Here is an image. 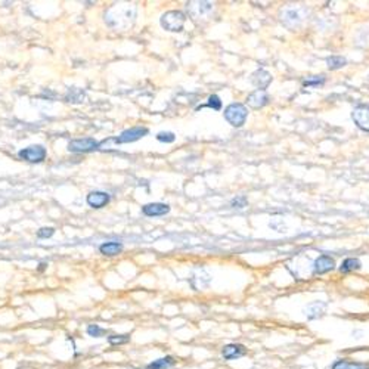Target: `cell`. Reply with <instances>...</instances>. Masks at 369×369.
<instances>
[{
	"label": "cell",
	"mask_w": 369,
	"mask_h": 369,
	"mask_svg": "<svg viewBox=\"0 0 369 369\" xmlns=\"http://www.w3.org/2000/svg\"><path fill=\"white\" fill-rule=\"evenodd\" d=\"M307 15H309V10L302 4H287L281 9L279 19L287 28L297 30L302 27Z\"/></svg>",
	"instance_id": "6da1fadb"
},
{
	"label": "cell",
	"mask_w": 369,
	"mask_h": 369,
	"mask_svg": "<svg viewBox=\"0 0 369 369\" xmlns=\"http://www.w3.org/2000/svg\"><path fill=\"white\" fill-rule=\"evenodd\" d=\"M163 28L171 33H180L186 22V15L182 10H168L160 19Z\"/></svg>",
	"instance_id": "7a4b0ae2"
},
{
	"label": "cell",
	"mask_w": 369,
	"mask_h": 369,
	"mask_svg": "<svg viewBox=\"0 0 369 369\" xmlns=\"http://www.w3.org/2000/svg\"><path fill=\"white\" fill-rule=\"evenodd\" d=\"M214 10V4L211 1H189L188 3V12L191 15V18L197 22H204L208 21L213 15Z\"/></svg>",
	"instance_id": "3957f363"
},
{
	"label": "cell",
	"mask_w": 369,
	"mask_h": 369,
	"mask_svg": "<svg viewBox=\"0 0 369 369\" xmlns=\"http://www.w3.org/2000/svg\"><path fill=\"white\" fill-rule=\"evenodd\" d=\"M247 115H248V111L245 105L242 103H231L225 109V118L234 127H242L247 120Z\"/></svg>",
	"instance_id": "277c9868"
},
{
	"label": "cell",
	"mask_w": 369,
	"mask_h": 369,
	"mask_svg": "<svg viewBox=\"0 0 369 369\" xmlns=\"http://www.w3.org/2000/svg\"><path fill=\"white\" fill-rule=\"evenodd\" d=\"M18 157L28 163H41L46 158V149L41 145H31L18 152Z\"/></svg>",
	"instance_id": "5b68a950"
},
{
	"label": "cell",
	"mask_w": 369,
	"mask_h": 369,
	"mask_svg": "<svg viewBox=\"0 0 369 369\" xmlns=\"http://www.w3.org/2000/svg\"><path fill=\"white\" fill-rule=\"evenodd\" d=\"M99 148V143L92 139V137H84V139H75L68 143V151L69 152H92Z\"/></svg>",
	"instance_id": "8992f818"
},
{
	"label": "cell",
	"mask_w": 369,
	"mask_h": 369,
	"mask_svg": "<svg viewBox=\"0 0 369 369\" xmlns=\"http://www.w3.org/2000/svg\"><path fill=\"white\" fill-rule=\"evenodd\" d=\"M189 282H191V285H192L194 290L200 291V290H204V288H207V287L210 285V282H211V275H210L205 269L202 268L195 269V270L192 272L191 278H189Z\"/></svg>",
	"instance_id": "52a82bcc"
},
{
	"label": "cell",
	"mask_w": 369,
	"mask_h": 369,
	"mask_svg": "<svg viewBox=\"0 0 369 369\" xmlns=\"http://www.w3.org/2000/svg\"><path fill=\"white\" fill-rule=\"evenodd\" d=\"M146 134H148L146 127H132V129L124 130L118 137H114L112 142H115V143H132V142L142 139Z\"/></svg>",
	"instance_id": "ba28073f"
},
{
	"label": "cell",
	"mask_w": 369,
	"mask_h": 369,
	"mask_svg": "<svg viewBox=\"0 0 369 369\" xmlns=\"http://www.w3.org/2000/svg\"><path fill=\"white\" fill-rule=\"evenodd\" d=\"M352 118L361 130L369 132V105H361L355 108L352 112Z\"/></svg>",
	"instance_id": "9c48e42d"
},
{
	"label": "cell",
	"mask_w": 369,
	"mask_h": 369,
	"mask_svg": "<svg viewBox=\"0 0 369 369\" xmlns=\"http://www.w3.org/2000/svg\"><path fill=\"white\" fill-rule=\"evenodd\" d=\"M327 307H328V304L325 302H313L304 309V315L309 321L321 319L327 313Z\"/></svg>",
	"instance_id": "30bf717a"
},
{
	"label": "cell",
	"mask_w": 369,
	"mask_h": 369,
	"mask_svg": "<svg viewBox=\"0 0 369 369\" xmlns=\"http://www.w3.org/2000/svg\"><path fill=\"white\" fill-rule=\"evenodd\" d=\"M334 268H336V262H334L333 257L321 256L313 263V273L315 275H324V273H328V272L334 270Z\"/></svg>",
	"instance_id": "8fae6325"
},
{
	"label": "cell",
	"mask_w": 369,
	"mask_h": 369,
	"mask_svg": "<svg viewBox=\"0 0 369 369\" xmlns=\"http://www.w3.org/2000/svg\"><path fill=\"white\" fill-rule=\"evenodd\" d=\"M247 355V349L242 344H226L222 349V356L225 361H235Z\"/></svg>",
	"instance_id": "7c38bea8"
},
{
	"label": "cell",
	"mask_w": 369,
	"mask_h": 369,
	"mask_svg": "<svg viewBox=\"0 0 369 369\" xmlns=\"http://www.w3.org/2000/svg\"><path fill=\"white\" fill-rule=\"evenodd\" d=\"M251 83L259 89L265 90L269 84L272 83V74L266 69H257L251 74Z\"/></svg>",
	"instance_id": "4fadbf2b"
},
{
	"label": "cell",
	"mask_w": 369,
	"mask_h": 369,
	"mask_svg": "<svg viewBox=\"0 0 369 369\" xmlns=\"http://www.w3.org/2000/svg\"><path fill=\"white\" fill-rule=\"evenodd\" d=\"M142 211L145 216L148 217H158V216H164L170 211V207L167 204H161V202H151L142 207Z\"/></svg>",
	"instance_id": "5bb4252c"
},
{
	"label": "cell",
	"mask_w": 369,
	"mask_h": 369,
	"mask_svg": "<svg viewBox=\"0 0 369 369\" xmlns=\"http://www.w3.org/2000/svg\"><path fill=\"white\" fill-rule=\"evenodd\" d=\"M247 103L251 108H256V109L263 108L265 105L269 103V95L266 93V90H256V92H253V93L248 95Z\"/></svg>",
	"instance_id": "9a60e30c"
},
{
	"label": "cell",
	"mask_w": 369,
	"mask_h": 369,
	"mask_svg": "<svg viewBox=\"0 0 369 369\" xmlns=\"http://www.w3.org/2000/svg\"><path fill=\"white\" fill-rule=\"evenodd\" d=\"M109 194L102 192V191H93L87 195V204L92 208H102L109 202Z\"/></svg>",
	"instance_id": "2e32d148"
},
{
	"label": "cell",
	"mask_w": 369,
	"mask_h": 369,
	"mask_svg": "<svg viewBox=\"0 0 369 369\" xmlns=\"http://www.w3.org/2000/svg\"><path fill=\"white\" fill-rule=\"evenodd\" d=\"M99 251L103 256H117L123 251V244L121 242H117V241H109V242H103L101 247H99Z\"/></svg>",
	"instance_id": "e0dca14e"
},
{
	"label": "cell",
	"mask_w": 369,
	"mask_h": 369,
	"mask_svg": "<svg viewBox=\"0 0 369 369\" xmlns=\"http://www.w3.org/2000/svg\"><path fill=\"white\" fill-rule=\"evenodd\" d=\"M176 365V361L173 356H164V358H160L151 364L146 365V369H170Z\"/></svg>",
	"instance_id": "ac0fdd59"
},
{
	"label": "cell",
	"mask_w": 369,
	"mask_h": 369,
	"mask_svg": "<svg viewBox=\"0 0 369 369\" xmlns=\"http://www.w3.org/2000/svg\"><path fill=\"white\" fill-rule=\"evenodd\" d=\"M361 268H362L361 260H359V259L350 257V259H346V260L341 263L340 272H341V273H349V272H353V270H359Z\"/></svg>",
	"instance_id": "d6986e66"
},
{
	"label": "cell",
	"mask_w": 369,
	"mask_h": 369,
	"mask_svg": "<svg viewBox=\"0 0 369 369\" xmlns=\"http://www.w3.org/2000/svg\"><path fill=\"white\" fill-rule=\"evenodd\" d=\"M108 343L111 346H124L130 343V334H111L108 337Z\"/></svg>",
	"instance_id": "ffe728a7"
},
{
	"label": "cell",
	"mask_w": 369,
	"mask_h": 369,
	"mask_svg": "<svg viewBox=\"0 0 369 369\" xmlns=\"http://www.w3.org/2000/svg\"><path fill=\"white\" fill-rule=\"evenodd\" d=\"M346 64H347V59L344 56L334 55V56L327 58V65H328L330 69H338V68L346 67Z\"/></svg>",
	"instance_id": "44dd1931"
},
{
	"label": "cell",
	"mask_w": 369,
	"mask_h": 369,
	"mask_svg": "<svg viewBox=\"0 0 369 369\" xmlns=\"http://www.w3.org/2000/svg\"><path fill=\"white\" fill-rule=\"evenodd\" d=\"M86 333H87V336L89 337H93V338H101L106 334V331L101 328L99 325H96V324H90V325H87V328H86Z\"/></svg>",
	"instance_id": "7402d4cb"
},
{
	"label": "cell",
	"mask_w": 369,
	"mask_h": 369,
	"mask_svg": "<svg viewBox=\"0 0 369 369\" xmlns=\"http://www.w3.org/2000/svg\"><path fill=\"white\" fill-rule=\"evenodd\" d=\"M325 83V77L324 75H312L307 80H304L303 86L304 87H312V86H322Z\"/></svg>",
	"instance_id": "603a6c76"
},
{
	"label": "cell",
	"mask_w": 369,
	"mask_h": 369,
	"mask_svg": "<svg viewBox=\"0 0 369 369\" xmlns=\"http://www.w3.org/2000/svg\"><path fill=\"white\" fill-rule=\"evenodd\" d=\"M204 106H207V108H213V109L219 111V109L222 108V101H220V98H219L217 95H211V96L208 98V102H207L205 105H201L200 108H204ZM200 108H198V109H200Z\"/></svg>",
	"instance_id": "cb8c5ba5"
},
{
	"label": "cell",
	"mask_w": 369,
	"mask_h": 369,
	"mask_svg": "<svg viewBox=\"0 0 369 369\" xmlns=\"http://www.w3.org/2000/svg\"><path fill=\"white\" fill-rule=\"evenodd\" d=\"M269 226L273 229V231H276V232H287V226H285V223H284V220L282 219H279V217H276V219H272L270 220V223H269Z\"/></svg>",
	"instance_id": "d4e9b609"
},
{
	"label": "cell",
	"mask_w": 369,
	"mask_h": 369,
	"mask_svg": "<svg viewBox=\"0 0 369 369\" xmlns=\"http://www.w3.org/2000/svg\"><path fill=\"white\" fill-rule=\"evenodd\" d=\"M157 139L160 142H163V143H171V142H174L176 136L171 133V132H161V133L157 134Z\"/></svg>",
	"instance_id": "484cf974"
},
{
	"label": "cell",
	"mask_w": 369,
	"mask_h": 369,
	"mask_svg": "<svg viewBox=\"0 0 369 369\" xmlns=\"http://www.w3.org/2000/svg\"><path fill=\"white\" fill-rule=\"evenodd\" d=\"M53 234H55V229H53V228H41V229L37 232V238H40V239H47V238H50Z\"/></svg>",
	"instance_id": "4316f807"
},
{
	"label": "cell",
	"mask_w": 369,
	"mask_h": 369,
	"mask_svg": "<svg viewBox=\"0 0 369 369\" xmlns=\"http://www.w3.org/2000/svg\"><path fill=\"white\" fill-rule=\"evenodd\" d=\"M247 198L245 197H236L232 200L231 202V205L234 207V208H244V207H247Z\"/></svg>",
	"instance_id": "83f0119b"
},
{
	"label": "cell",
	"mask_w": 369,
	"mask_h": 369,
	"mask_svg": "<svg viewBox=\"0 0 369 369\" xmlns=\"http://www.w3.org/2000/svg\"><path fill=\"white\" fill-rule=\"evenodd\" d=\"M331 369H349V362L346 359H338L333 364Z\"/></svg>",
	"instance_id": "f1b7e54d"
},
{
	"label": "cell",
	"mask_w": 369,
	"mask_h": 369,
	"mask_svg": "<svg viewBox=\"0 0 369 369\" xmlns=\"http://www.w3.org/2000/svg\"><path fill=\"white\" fill-rule=\"evenodd\" d=\"M349 369H369V365H367V364H355V362H349Z\"/></svg>",
	"instance_id": "f546056e"
},
{
	"label": "cell",
	"mask_w": 369,
	"mask_h": 369,
	"mask_svg": "<svg viewBox=\"0 0 369 369\" xmlns=\"http://www.w3.org/2000/svg\"><path fill=\"white\" fill-rule=\"evenodd\" d=\"M130 369H139V368H130Z\"/></svg>",
	"instance_id": "4dcf8cb0"
},
{
	"label": "cell",
	"mask_w": 369,
	"mask_h": 369,
	"mask_svg": "<svg viewBox=\"0 0 369 369\" xmlns=\"http://www.w3.org/2000/svg\"><path fill=\"white\" fill-rule=\"evenodd\" d=\"M368 81H369V78H368Z\"/></svg>",
	"instance_id": "1f68e13d"
}]
</instances>
